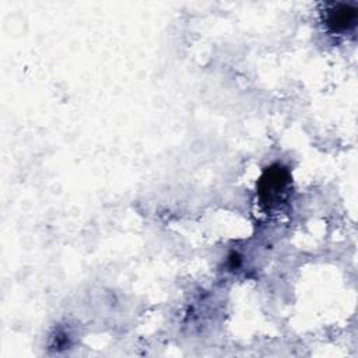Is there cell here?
Masks as SVG:
<instances>
[{
  "instance_id": "6da1fadb",
  "label": "cell",
  "mask_w": 358,
  "mask_h": 358,
  "mask_svg": "<svg viewBox=\"0 0 358 358\" xmlns=\"http://www.w3.org/2000/svg\"><path fill=\"white\" fill-rule=\"evenodd\" d=\"M291 187V175L280 164L270 165L262 173L257 182V197L266 208L278 207L285 201Z\"/></svg>"
},
{
  "instance_id": "7a4b0ae2",
  "label": "cell",
  "mask_w": 358,
  "mask_h": 358,
  "mask_svg": "<svg viewBox=\"0 0 358 358\" xmlns=\"http://www.w3.org/2000/svg\"><path fill=\"white\" fill-rule=\"evenodd\" d=\"M358 20V10L352 4L333 3L326 6L323 11V21L326 27L334 34H344L351 31Z\"/></svg>"
}]
</instances>
